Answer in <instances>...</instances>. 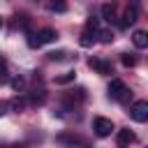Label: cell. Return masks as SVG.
Segmentation results:
<instances>
[{"mask_svg":"<svg viewBox=\"0 0 148 148\" xmlns=\"http://www.w3.org/2000/svg\"><path fill=\"white\" fill-rule=\"evenodd\" d=\"M92 130H95L97 136H109L113 132V123L109 118H95L92 120Z\"/></svg>","mask_w":148,"mask_h":148,"instance_id":"cell-4","label":"cell"},{"mask_svg":"<svg viewBox=\"0 0 148 148\" xmlns=\"http://www.w3.org/2000/svg\"><path fill=\"white\" fill-rule=\"evenodd\" d=\"M132 42H134L136 49H146V46H148V32H146V30H136V32L132 35Z\"/></svg>","mask_w":148,"mask_h":148,"instance_id":"cell-9","label":"cell"},{"mask_svg":"<svg viewBox=\"0 0 148 148\" xmlns=\"http://www.w3.org/2000/svg\"><path fill=\"white\" fill-rule=\"evenodd\" d=\"M95 35H97L99 42H104V44H111V42H113V32H111V30H97Z\"/></svg>","mask_w":148,"mask_h":148,"instance_id":"cell-12","label":"cell"},{"mask_svg":"<svg viewBox=\"0 0 148 148\" xmlns=\"http://www.w3.org/2000/svg\"><path fill=\"white\" fill-rule=\"evenodd\" d=\"M9 83H12V88H14L16 92H21V90L25 88V79H23V76H14V79H12Z\"/></svg>","mask_w":148,"mask_h":148,"instance_id":"cell-15","label":"cell"},{"mask_svg":"<svg viewBox=\"0 0 148 148\" xmlns=\"http://www.w3.org/2000/svg\"><path fill=\"white\" fill-rule=\"evenodd\" d=\"M49 58L51 60H62L65 58V51H53V53H49Z\"/></svg>","mask_w":148,"mask_h":148,"instance_id":"cell-19","label":"cell"},{"mask_svg":"<svg viewBox=\"0 0 148 148\" xmlns=\"http://www.w3.org/2000/svg\"><path fill=\"white\" fill-rule=\"evenodd\" d=\"M139 12H141V2H139V0H130V7H127V12L123 14L120 28H127V25H132V23L139 18Z\"/></svg>","mask_w":148,"mask_h":148,"instance_id":"cell-3","label":"cell"},{"mask_svg":"<svg viewBox=\"0 0 148 148\" xmlns=\"http://www.w3.org/2000/svg\"><path fill=\"white\" fill-rule=\"evenodd\" d=\"M120 62H123L125 67H134V65H136V56H132V53H123V56H120Z\"/></svg>","mask_w":148,"mask_h":148,"instance_id":"cell-14","label":"cell"},{"mask_svg":"<svg viewBox=\"0 0 148 148\" xmlns=\"http://www.w3.org/2000/svg\"><path fill=\"white\" fill-rule=\"evenodd\" d=\"M23 106H25V99H23V97H14V99L9 102V109H14V111H21Z\"/></svg>","mask_w":148,"mask_h":148,"instance_id":"cell-16","label":"cell"},{"mask_svg":"<svg viewBox=\"0 0 148 148\" xmlns=\"http://www.w3.org/2000/svg\"><path fill=\"white\" fill-rule=\"evenodd\" d=\"M76 79V74L74 72H65V74H60L58 79H56V83H60V86H65V83H72Z\"/></svg>","mask_w":148,"mask_h":148,"instance_id":"cell-13","label":"cell"},{"mask_svg":"<svg viewBox=\"0 0 148 148\" xmlns=\"http://www.w3.org/2000/svg\"><path fill=\"white\" fill-rule=\"evenodd\" d=\"M49 9L62 14V12H67V2H65V0H49Z\"/></svg>","mask_w":148,"mask_h":148,"instance_id":"cell-10","label":"cell"},{"mask_svg":"<svg viewBox=\"0 0 148 148\" xmlns=\"http://www.w3.org/2000/svg\"><path fill=\"white\" fill-rule=\"evenodd\" d=\"M28 46L30 49H39L42 44H39V37L35 35V32H28Z\"/></svg>","mask_w":148,"mask_h":148,"instance_id":"cell-17","label":"cell"},{"mask_svg":"<svg viewBox=\"0 0 148 148\" xmlns=\"http://www.w3.org/2000/svg\"><path fill=\"white\" fill-rule=\"evenodd\" d=\"M37 37H39V44H49V42H56L58 32H56L53 28H44V30L37 32Z\"/></svg>","mask_w":148,"mask_h":148,"instance_id":"cell-8","label":"cell"},{"mask_svg":"<svg viewBox=\"0 0 148 148\" xmlns=\"http://www.w3.org/2000/svg\"><path fill=\"white\" fill-rule=\"evenodd\" d=\"M102 18L106 21V23H116V5H111V2H106V5H102Z\"/></svg>","mask_w":148,"mask_h":148,"instance_id":"cell-7","label":"cell"},{"mask_svg":"<svg viewBox=\"0 0 148 148\" xmlns=\"http://www.w3.org/2000/svg\"><path fill=\"white\" fill-rule=\"evenodd\" d=\"M0 28H2V18H0Z\"/></svg>","mask_w":148,"mask_h":148,"instance_id":"cell-21","label":"cell"},{"mask_svg":"<svg viewBox=\"0 0 148 148\" xmlns=\"http://www.w3.org/2000/svg\"><path fill=\"white\" fill-rule=\"evenodd\" d=\"M88 65H90L97 74H104V76L113 74V65H111L109 60H102V58H90V60H88Z\"/></svg>","mask_w":148,"mask_h":148,"instance_id":"cell-5","label":"cell"},{"mask_svg":"<svg viewBox=\"0 0 148 148\" xmlns=\"http://www.w3.org/2000/svg\"><path fill=\"white\" fill-rule=\"evenodd\" d=\"M130 116H132V120H136V123H146V120H148V102H146V99H136V102L130 106Z\"/></svg>","mask_w":148,"mask_h":148,"instance_id":"cell-2","label":"cell"},{"mask_svg":"<svg viewBox=\"0 0 148 148\" xmlns=\"http://www.w3.org/2000/svg\"><path fill=\"white\" fill-rule=\"evenodd\" d=\"M9 111V102H0V116H5Z\"/></svg>","mask_w":148,"mask_h":148,"instance_id":"cell-20","label":"cell"},{"mask_svg":"<svg viewBox=\"0 0 148 148\" xmlns=\"http://www.w3.org/2000/svg\"><path fill=\"white\" fill-rule=\"evenodd\" d=\"M79 42H81V46H90V44L95 42V32H90V30H83Z\"/></svg>","mask_w":148,"mask_h":148,"instance_id":"cell-11","label":"cell"},{"mask_svg":"<svg viewBox=\"0 0 148 148\" xmlns=\"http://www.w3.org/2000/svg\"><path fill=\"white\" fill-rule=\"evenodd\" d=\"M0 81H7V60L0 56Z\"/></svg>","mask_w":148,"mask_h":148,"instance_id":"cell-18","label":"cell"},{"mask_svg":"<svg viewBox=\"0 0 148 148\" xmlns=\"http://www.w3.org/2000/svg\"><path fill=\"white\" fill-rule=\"evenodd\" d=\"M136 141V134L132 132V130H120L118 132V146L120 148H127L130 143H134Z\"/></svg>","mask_w":148,"mask_h":148,"instance_id":"cell-6","label":"cell"},{"mask_svg":"<svg viewBox=\"0 0 148 148\" xmlns=\"http://www.w3.org/2000/svg\"><path fill=\"white\" fill-rule=\"evenodd\" d=\"M106 92H109V99H116V102H125L130 90H127V86H125L120 79H111V83H109Z\"/></svg>","mask_w":148,"mask_h":148,"instance_id":"cell-1","label":"cell"}]
</instances>
